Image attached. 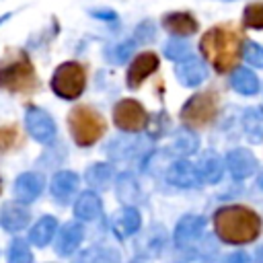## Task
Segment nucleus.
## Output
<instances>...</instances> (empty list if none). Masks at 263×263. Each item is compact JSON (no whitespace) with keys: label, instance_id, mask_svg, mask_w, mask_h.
<instances>
[{"label":"nucleus","instance_id":"nucleus-1","mask_svg":"<svg viewBox=\"0 0 263 263\" xmlns=\"http://www.w3.org/2000/svg\"><path fill=\"white\" fill-rule=\"evenodd\" d=\"M214 228L218 238L230 245L253 242L261 232V218L242 205H226L214 214Z\"/></svg>","mask_w":263,"mask_h":263},{"label":"nucleus","instance_id":"nucleus-2","mask_svg":"<svg viewBox=\"0 0 263 263\" xmlns=\"http://www.w3.org/2000/svg\"><path fill=\"white\" fill-rule=\"evenodd\" d=\"M199 49L218 72H228L230 68L236 66L242 43H240L238 33H234L232 29L214 27L201 37Z\"/></svg>","mask_w":263,"mask_h":263},{"label":"nucleus","instance_id":"nucleus-3","mask_svg":"<svg viewBox=\"0 0 263 263\" xmlns=\"http://www.w3.org/2000/svg\"><path fill=\"white\" fill-rule=\"evenodd\" d=\"M70 134L78 146H92L103 134H105V119L99 111L90 107H74L68 115Z\"/></svg>","mask_w":263,"mask_h":263},{"label":"nucleus","instance_id":"nucleus-4","mask_svg":"<svg viewBox=\"0 0 263 263\" xmlns=\"http://www.w3.org/2000/svg\"><path fill=\"white\" fill-rule=\"evenodd\" d=\"M35 86V70L25 53H21L16 60H10L0 68V88L10 92H31Z\"/></svg>","mask_w":263,"mask_h":263},{"label":"nucleus","instance_id":"nucleus-5","mask_svg":"<svg viewBox=\"0 0 263 263\" xmlns=\"http://www.w3.org/2000/svg\"><path fill=\"white\" fill-rule=\"evenodd\" d=\"M86 86L84 68L78 62H64L55 68L51 78V90L62 99H78Z\"/></svg>","mask_w":263,"mask_h":263},{"label":"nucleus","instance_id":"nucleus-6","mask_svg":"<svg viewBox=\"0 0 263 263\" xmlns=\"http://www.w3.org/2000/svg\"><path fill=\"white\" fill-rule=\"evenodd\" d=\"M216 115H218V97L212 90L193 95L181 109V119L193 127L210 125L216 119Z\"/></svg>","mask_w":263,"mask_h":263},{"label":"nucleus","instance_id":"nucleus-7","mask_svg":"<svg viewBox=\"0 0 263 263\" xmlns=\"http://www.w3.org/2000/svg\"><path fill=\"white\" fill-rule=\"evenodd\" d=\"M113 121L123 132H142L148 125V113L134 99H121L113 107Z\"/></svg>","mask_w":263,"mask_h":263},{"label":"nucleus","instance_id":"nucleus-8","mask_svg":"<svg viewBox=\"0 0 263 263\" xmlns=\"http://www.w3.org/2000/svg\"><path fill=\"white\" fill-rule=\"evenodd\" d=\"M25 125L27 132L41 144H49L55 138V123L51 115L39 107H29L25 115Z\"/></svg>","mask_w":263,"mask_h":263},{"label":"nucleus","instance_id":"nucleus-9","mask_svg":"<svg viewBox=\"0 0 263 263\" xmlns=\"http://www.w3.org/2000/svg\"><path fill=\"white\" fill-rule=\"evenodd\" d=\"M226 166L234 179H247L257 171V158L247 148H234L226 154Z\"/></svg>","mask_w":263,"mask_h":263},{"label":"nucleus","instance_id":"nucleus-10","mask_svg":"<svg viewBox=\"0 0 263 263\" xmlns=\"http://www.w3.org/2000/svg\"><path fill=\"white\" fill-rule=\"evenodd\" d=\"M109 224H111V230L115 232L117 238H127L134 232H138V228L142 224V218H140V214H138L136 208L125 205V208H121L119 212H115L111 216V222Z\"/></svg>","mask_w":263,"mask_h":263},{"label":"nucleus","instance_id":"nucleus-11","mask_svg":"<svg viewBox=\"0 0 263 263\" xmlns=\"http://www.w3.org/2000/svg\"><path fill=\"white\" fill-rule=\"evenodd\" d=\"M203 228H205V218L203 216H195V214L183 216L177 222V228H175V242H177V247H187L189 242L199 238Z\"/></svg>","mask_w":263,"mask_h":263},{"label":"nucleus","instance_id":"nucleus-12","mask_svg":"<svg viewBox=\"0 0 263 263\" xmlns=\"http://www.w3.org/2000/svg\"><path fill=\"white\" fill-rule=\"evenodd\" d=\"M156 68H158L156 53H140L138 58H134V62L127 70V86L138 88L152 72H156Z\"/></svg>","mask_w":263,"mask_h":263},{"label":"nucleus","instance_id":"nucleus-13","mask_svg":"<svg viewBox=\"0 0 263 263\" xmlns=\"http://www.w3.org/2000/svg\"><path fill=\"white\" fill-rule=\"evenodd\" d=\"M43 189V177L37 173H23L16 181H14V197L21 203H31L39 197Z\"/></svg>","mask_w":263,"mask_h":263},{"label":"nucleus","instance_id":"nucleus-14","mask_svg":"<svg viewBox=\"0 0 263 263\" xmlns=\"http://www.w3.org/2000/svg\"><path fill=\"white\" fill-rule=\"evenodd\" d=\"M195 171H197V179H199L201 183L214 185V183H218V181L222 179L224 164H222V158H220L216 152L208 150V152H203V154L199 156V162H197Z\"/></svg>","mask_w":263,"mask_h":263},{"label":"nucleus","instance_id":"nucleus-15","mask_svg":"<svg viewBox=\"0 0 263 263\" xmlns=\"http://www.w3.org/2000/svg\"><path fill=\"white\" fill-rule=\"evenodd\" d=\"M82 236H84V230L78 222H68L66 226H62V230L58 232V238H55V251L60 255H72L78 245L82 242Z\"/></svg>","mask_w":263,"mask_h":263},{"label":"nucleus","instance_id":"nucleus-16","mask_svg":"<svg viewBox=\"0 0 263 263\" xmlns=\"http://www.w3.org/2000/svg\"><path fill=\"white\" fill-rule=\"evenodd\" d=\"M162 25L166 31H171L173 35L185 37V35H193L197 31V18L191 12H168L162 16Z\"/></svg>","mask_w":263,"mask_h":263},{"label":"nucleus","instance_id":"nucleus-17","mask_svg":"<svg viewBox=\"0 0 263 263\" xmlns=\"http://www.w3.org/2000/svg\"><path fill=\"white\" fill-rule=\"evenodd\" d=\"M177 78L185 86H197L208 78V70L199 60L189 58V60H183L177 66Z\"/></svg>","mask_w":263,"mask_h":263},{"label":"nucleus","instance_id":"nucleus-18","mask_svg":"<svg viewBox=\"0 0 263 263\" xmlns=\"http://www.w3.org/2000/svg\"><path fill=\"white\" fill-rule=\"evenodd\" d=\"M166 181L175 187H191L197 183V171L187 160H177L166 168Z\"/></svg>","mask_w":263,"mask_h":263},{"label":"nucleus","instance_id":"nucleus-19","mask_svg":"<svg viewBox=\"0 0 263 263\" xmlns=\"http://www.w3.org/2000/svg\"><path fill=\"white\" fill-rule=\"evenodd\" d=\"M29 218H31L29 210H27L25 205H18V203H8V205H4L2 212H0V222H2V226H4L6 230H10V232L23 230V228L29 224Z\"/></svg>","mask_w":263,"mask_h":263},{"label":"nucleus","instance_id":"nucleus-20","mask_svg":"<svg viewBox=\"0 0 263 263\" xmlns=\"http://www.w3.org/2000/svg\"><path fill=\"white\" fill-rule=\"evenodd\" d=\"M78 189V175L72 171H60L51 181V193L60 201H68Z\"/></svg>","mask_w":263,"mask_h":263},{"label":"nucleus","instance_id":"nucleus-21","mask_svg":"<svg viewBox=\"0 0 263 263\" xmlns=\"http://www.w3.org/2000/svg\"><path fill=\"white\" fill-rule=\"evenodd\" d=\"M74 263H121V257L115 249L111 247H90L86 251H82Z\"/></svg>","mask_w":263,"mask_h":263},{"label":"nucleus","instance_id":"nucleus-22","mask_svg":"<svg viewBox=\"0 0 263 263\" xmlns=\"http://www.w3.org/2000/svg\"><path fill=\"white\" fill-rule=\"evenodd\" d=\"M101 212V199L92 191H84L74 203V216L80 220H95Z\"/></svg>","mask_w":263,"mask_h":263},{"label":"nucleus","instance_id":"nucleus-23","mask_svg":"<svg viewBox=\"0 0 263 263\" xmlns=\"http://www.w3.org/2000/svg\"><path fill=\"white\" fill-rule=\"evenodd\" d=\"M55 228H58V220L53 216H43L29 232V240L35 245V247H45L53 234H55Z\"/></svg>","mask_w":263,"mask_h":263},{"label":"nucleus","instance_id":"nucleus-24","mask_svg":"<svg viewBox=\"0 0 263 263\" xmlns=\"http://www.w3.org/2000/svg\"><path fill=\"white\" fill-rule=\"evenodd\" d=\"M230 84H232V88L236 90V92H240V95H257L259 92V80H257V76L251 72V70H247V68H236L234 72H232V76H230Z\"/></svg>","mask_w":263,"mask_h":263},{"label":"nucleus","instance_id":"nucleus-25","mask_svg":"<svg viewBox=\"0 0 263 263\" xmlns=\"http://www.w3.org/2000/svg\"><path fill=\"white\" fill-rule=\"evenodd\" d=\"M242 125L251 142L255 144L261 142L263 140V109H247L242 115Z\"/></svg>","mask_w":263,"mask_h":263},{"label":"nucleus","instance_id":"nucleus-26","mask_svg":"<svg viewBox=\"0 0 263 263\" xmlns=\"http://www.w3.org/2000/svg\"><path fill=\"white\" fill-rule=\"evenodd\" d=\"M117 195H119V199H121L125 205H134V203L140 199L138 183H136V179H134L129 173L119 175V179H117Z\"/></svg>","mask_w":263,"mask_h":263},{"label":"nucleus","instance_id":"nucleus-27","mask_svg":"<svg viewBox=\"0 0 263 263\" xmlns=\"http://www.w3.org/2000/svg\"><path fill=\"white\" fill-rule=\"evenodd\" d=\"M113 177V168L109 164H92L88 171H86V181L90 187H105Z\"/></svg>","mask_w":263,"mask_h":263},{"label":"nucleus","instance_id":"nucleus-28","mask_svg":"<svg viewBox=\"0 0 263 263\" xmlns=\"http://www.w3.org/2000/svg\"><path fill=\"white\" fill-rule=\"evenodd\" d=\"M195 150H197V136H195L193 132H189V129H183V132L175 138V142H173V152L179 154V156L191 154V152H195Z\"/></svg>","mask_w":263,"mask_h":263},{"label":"nucleus","instance_id":"nucleus-29","mask_svg":"<svg viewBox=\"0 0 263 263\" xmlns=\"http://www.w3.org/2000/svg\"><path fill=\"white\" fill-rule=\"evenodd\" d=\"M31 261H33V255L29 245L23 238H14L8 249V263H31Z\"/></svg>","mask_w":263,"mask_h":263},{"label":"nucleus","instance_id":"nucleus-30","mask_svg":"<svg viewBox=\"0 0 263 263\" xmlns=\"http://www.w3.org/2000/svg\"><path fill=\"white\" fill-rule=\"evenodd\" d=\"M164 55L173 62H183L191 58V47L187 41H168L164 47Z\"/></svg>","mask_w":263,"mask_h":263},{"label":"nucleus","instance_id":"nucleus-31","mask_svg":"<svg viewBox=\"0 0 263 263\" xmlns=\"http://www.w3.org/2000/svg\"><path fill=\"white\" fill-rule=\"evenodd\" d=\"M242 23L249 29H263V4H249L242 12Z\"/></svg>","mask_w":263,"mask_h":263},{"label":"nucleus","instance_id":"nucleus-32","mask_svg":"<svg viewBox=\"0 0 263 263\" xmlns=\"http://www.w3.org/2000/svg\"><path fill=\"white\" fill-rule=\"evenodd\" d=\"M134 39H129V41H123V43H117V45H113L109 51H107V58H109V62H113V64H123L127 58H129V53H132V49H134Z\"/></svg>","mask_w":263,"mask_h":263},{"label":"nucleus","instance_id":"nucleus-33","mask_svg":"<svg viewBox=\"0 0 263 263\" xmlns=\"http://www.w3.org/2000/svg\"><path fill=\"white\" fill-rule=\"evenodd\" d=\"M245 58H247V62L251 64V66H255V68H263V47L261 45H257V43H253V41H247V45H245Z\"/></svg>","mask_w":263,"mask_h":263},{"label":"nucleus","instance_id":"nucleus-34","mask_svg":"<svg viewBox=\"0 0 263 263\" xmlns=\"http://www.w3.org/2000/svg\"><path fill=\"white\" fill-rule=\"evenodd\" d=\"M18 142V129L12 125L0 127V150H10Z\"/></svg>","mask_w":263,"mask_h":263},{"label":"nucleus","instance_id":"nucleus-35","mask_svg":"<svg viewBox=\"0 0 263 263\" xmlns=\"http://www.w3.org/2000/svg\"><path fill=\"white\" fill-rule=\"evenodd\" d=\"M154 37V27H152V23L148 21V23H142L138 29H136V43H146L148 39H152Z\"/></svg>","mask_w":263,"mask_h":263},{"label":"nucleus","instance_id":"nucleus-36","mask_svg":"<svg viewBox=\"0 0 263 263\" xmlns=\"http://www.w3.org/2000/svg\"><path fill=\"white\" fill-rule=\"evenodd\" d=\"M222 263H249V257L245 253H230Z\"/></svg>","mask_w":263,"mask_h":263},{"label":"nucleus","instance_id":"nucleus-37","mask_svg":"<svg viewBox=\"0 0 263 263\" xmlns=\"http://www.w3.org/2000/svg\"><path fill=\"white\" fill-rule=\"evenodd\" d=\"M90 14L97 18H105V21H117V14L113 10H90Z\"/></svg>","mask_w":263,"mask_h":263},{"label":"nucleus","instance_id":"nucleus-38","mask_svg":"<svg viewBox=\"0 0 263 263\" xmlns=\"http://www.w3.org/2000/svg\"><path fill=\"white\" fill-rule=\"evenodd\" d=\"M255 263H263V245L257 249V253H255Z\"/></svg>","mask_w":263,"mask_h":263},{"label":"nucleus","instance_id":"nucleus-39","mask_svg":"<svg viewBox=\"0 0 263 263\" xmlns=\"http://www.w3.org/2000/svg\"><path fill=\"white\" fill-rule=\"evenodd\" d=\"M132 263H146V261H144V259H134Z\"/></svg>","mask_w":263,"mask_h":263},{"label":"nucleus","instance_id":"nucleus-40","mask_svg":"<svg viewBox=\"0 0 263 263\" xmlns=\"http://www.w3.org/2000/svg\"><path fill=\"white\" fill-rule=\"evenodd\" d=\"M0 191H2V181H0Z\"/></svg>","mask_w":263,"mask_h":263},{"label":"nucleus","instance_id":"nucleus-41","mask_svg":"<svg viewBox=\"0 0 263 263\" xmlns=\"http://www.w3.org/2000/svg\"><path fill=\"white\" fill-rule=\"evenodd\" d=\"M230 2H232V0H230Z\"/></svg>","mask_w":263,"mask_h":263}]
</instances>
